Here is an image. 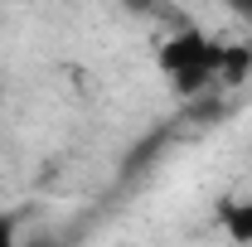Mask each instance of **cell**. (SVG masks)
<instances>
[{"label":"cell","mask_w":252,"mask_h":247,"mask_svg":"<svg viewBox=\"0 0 252 247\" xmlns=\"http://www.w3.org/2000/svg\"><path fill=\"white\" fill-rule=\"evenodd\" d=\"M228 10H233V15H243V20L252 25V0H228Z\"/></svg>","instance_id":"3"},{"label":"cell","mask_w":252,"mask_h":247,"mask_svg":"<svg viewBox=\"0 0 252 247\" xmlns=\"http://www.w3.org/2000/svg\"><path fill=\"white\" fill-rule=\"evenodd\" d=\"M0 247H15V238H10V223L0 218Z\"/></svg>","instance_id":"4"},{"label":"cell","mask_w":252,"mask_h":247,"mask_svg":"<svg viewBox=\"0 0 252 247\" xmlns=\"http://www.w3.org/2000/svg\"><path fill=\"white\" fill-rule=\"evenodd\" d=\"M219 63H223V39L194 30V25L175 30L160 44V73L180 97H194L209 83H219Z\"/></svg>","instance_id":"1"},{"label":"cell","mask_w":252,"mask_h":247,"mask_svg":"<svg viewBox=\"0 0 252 247\" xmlns=\"http://www.w3.org/2000/svg\"><path fill=\"white\" fill-rule=\"evenodd\" d=\"M0 107H5V88H0Z\"/></svg>","instance_id":"5"},{"label":"cell","mask_w":252,"mask_h":247,"mask_svg":"<svg viewBox=\"0 0 252 247\" xmlns=\"http://www.w3.org/2000/svg\"><path fill=\"white\" fill-rule=\"evenodd\" d=\"M228 228H233V238L252 243V199H243V204L228 209Z\"/></svg>","instance_id":"2"}]
</instances>
